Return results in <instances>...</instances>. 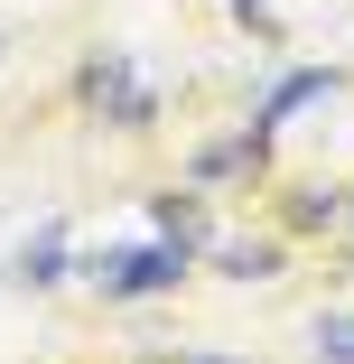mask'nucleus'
I'll return each mask as SVG.
<instances>
[{"mask_svg":"<svg viewBox=\"0 0 354 364\" xmlns=\"http://www.w3.org/2000/svg\"><path fill=\"white\" fill-rule=\"evenodd\" d=\"M177 271H187V234H168L150 252H103L94 262V289H103V299H150V289H168Z\"/></svg>","mask_w":354,"mask_h":364,"instance_id":"nucleus-1","label":"nucleus"},{"mask_svg":"<svg viewBox=\"0 0 354 364\" xmlns=\"http://www.w3.org/2000/svg\"><path fill=\"white\" fill-rule=\"evenodd\" d=\"M84 94H94L112 122H150V94H140V75H131L121 56H94V65H84Z\"/></svg>","mask_w":354,"mask_h":364,"instance_id":"nucleus-2","label":"nucleus"},{"mask_svg":"<svg viewBox=\"0 0 354 364\" xmlns=\"http://www.w3.org/2000/svg\"><path fill=\"white\" fill-rule=\"evenodd\" d=\"M270 262H280V243H233V252H224V271H243V280H261Z\"/></svg>","mask_w":354,"mask_h":364,"instance_id":"nucleus-3","label":"nucleus"},{"mask_svg":"<svg viewBox=\"0 0 354 364\" xmlns=\"http://www.w3.org/2000/svg\"><path fill=\"white\" fill-rule=\"evenodd\" d=\"M317 355H336V364H354V318H317Z\"/></svg>","mask_w":354,"mask_h":364,"instance_id":"nucleus-4","label":"nucleus"},{"mask_svg":"<svg viewBox=\"0 0 354 364\" xmlns=\"http://www.w3.org/2000/svg\"><path fill=\"white\" fill-rule=\"evenodd\" d=\"M196 364H224V355H196Z\"/></svg>","mask_w":354,"mask_h":364,"instance_id":"nucleus-5","label":"nucleus"},{"mask_svg":"<svg viewBox=\"0 0 354 364\" xmlns=\"http://www.w3.org/2000/svg\"><path fill=\"white\" fill-rule=\"evenodd\" d=\"M243 10H261V0H243Z\"/></svg>","mask_w":354,"mask_h":364,"instance_id":"nucleus-6","label":"nucleus"},{"mask_svg":"<svg viewBox=\"0 0 354 364\" xmlns=\"http://www.w3.org/2000/svg\"><path fill=\"white\" fill-rule=\"evenodd\" d=\"M345 215H354V205H345Z\"/></svg>","mask_w":354,"mask_h":364,"instance_id":"nucleus-7","label":"nucleus"}]
</instances>
